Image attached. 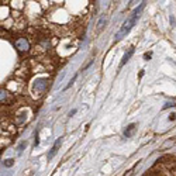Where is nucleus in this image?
Segmentation results:
<instances>
[{
    "label": "nucleus",
    "mask_w": 176,
    "mask_h": 176,
    "mask_svg": "<svg viewBox=\"0 0 176 176\" xmlns=\"http://www.w3.org/2000/svg\"><path fill=\"white\" fill-rule=\"evenodd\" d=\"M144 7H145V1H142L138 7H135L134 10H132L131 16L125 20V21L123 23V25L120 27V30L117 31V34H116V41H120L121 38H124L127 34L131 31V28L135 25V23H137V20H138V17H140V13H141V10H142Z\"/></svg>",
    "instance_id": "1"
},
{
    "label": "nucleus",
    "mask_w": 176,
    "mask_h": 176,
    "mask_svg": "<svg viewBox=\"0 0 176 176\" xmlns=\"http://www.w3.org/2000/svg\"><path fill=\"white\" fill-rule=\"evenodd\" d=\"M16 47L18 48V51H27L28 49V42L25 38H18L16 41Z\"/></svg>",
    "instance_id": "2"
},
{
    "label": "nucleus",
    "mask_w": 176,
    "mask_h": 176,
    "mask_svg": "<svg viewBox=\"0 0 176 176\" xmlns=\"http://www.w3.org/2000/svg\"><path fill=\"white\" fill-rule=\"evenodd\" d=\"M134 51H135V48H134V47H131V48H130V49H128V51L124 54V56H123V59H121V62H120V68H123V66L127 64V61H128V59L132 56Z\"/></svg>",
    "instance_id": "3"
},
{
    "label": "nucleus",
    "mask_w": 176,
    "mask_h": 176,
    "mask_svg": "<svg viewBox=\"0 0 176 176\" xmlns=\"http://www.w3.org/2000/svg\"><path fill=\"white\" fill-rule=\"evenodd\" d=\"M61 145V140H56L55 144H54V147H52V149L49 151V154H48V159H52L54 156H55V154L58 152V147Z\"/></svg>",
    "instance_id": "4"
},
{
    "label": "nucleus",
    "mask_w": 176,
    "mask_h": 176,
    "mask_svg": "<svg viewBox=\"0 0 176 176\" xmlns=\"http://www.w3.org/2000/svg\"><path fill=\"white\" fill-rule=\"evenodd\" d=\"M134 128H135V124L128 125V128H127V130H125V132H124V134H125V137H130V135H131V131L134 130Z\"/></svg>",
    "instance_id": "5"
},
{
    "label": "nucleus",
    "mask_w": 176,
    "mask_h": 176,
    "mask_svg": "<svg viewBox=\"0 0 176 176\" xmlns=\"http://www.w3.org/2000/svg\"><path fill=\"white\" fill-rule=\"evenodd\" d=\"M3 165L6 166V168H10V166L14 165V159H6V161L3 162Z\"/></svg>",
    "instance_id": "6"
},
{
    "label": "nucleus",
    "mask_w": 176,
    "mask_h": 176,
    "mask_svg": "<svg viewBox=\"0 0 176 176\" xmlns=\"http://www.w3.org/2000/svg\"><path fill=\"white\" fill-rule=\"evenodd\" d=\"M172 106H175V104H173V103H166L165 106H164V110H165V109H169V107H172Z\"/></svg>",
    "instance_id": "7"
},
{
    "label": "nucleus",
    "mask_w": 176,
    "mask_h": 176,
    "mask_svg": "<svg viewBox=\"0 0 176 176\" xmlns=\"http://www.w3.org/2000/svg\"><path fill=\"white\" fill-rule=\"evenodd\" d=\"M38 144H40V140H38V132H37V134H35V142H34V145L37 147Z\"/></svg>",
    "instance_id": "8"
},
{
    "label": "nucleus",
    "mask_w": 176,
    "mask_h": 176,
    "mask_svg": "<svg viewBox=\"0 0 176 176\" xmlns=\"http://www.w3.org/2000/svg\"><path fill=\"white\" fill-rule=\"evenodd\" d=\"M144 58H145V61H148V58H151V52H147V54L144 55Z\"/></svg>",
    "instance_id": "9"
},
{
    "label": "nucleus",
    "mask_w": 176,
    "mask_h": 176,
    "mask_svg": "<svg viewBox=\"0 0 176 176\" xmlns=\"http://www.w3.org/2000/svg\"><path fill=\"white\" fill-rule=\"evenodd\" d=\"M169 120H171V121L176 120V114H171V116H169Z\"/></svg>",
    "instance_id": "10"
},
{
    "label": "nucleus",
    "mask_w": 176,
    "mask_h": 176,
    "mask_svg": "<svg viewBox=\"0 0 176 176\" xmlns=\"http://www.w3.org/2000/svg\"><path fill=\"white\" fill-rule=\"evenodd\" d=\"M75 113H76V109H73V110H71V111H69V116H73Z\"/></svg>",
    "instance_id": "11"
},
{
    "label": "nucleus",
    "mask_w": 176,
    "mask_h": 176,
    "mask_svg": "<svg viewBox=\"0 0 176 176\" xmlns=\"http://www.w3.org/2000/svg\"><path fill=\"white\" fill-rule=\"evenodd\" d=\"M23 148H24V142H23L21 145H20V147H18V152H21V151H23Z\"/></svg>",
    "instance_id": "12"
}]
</instances>
